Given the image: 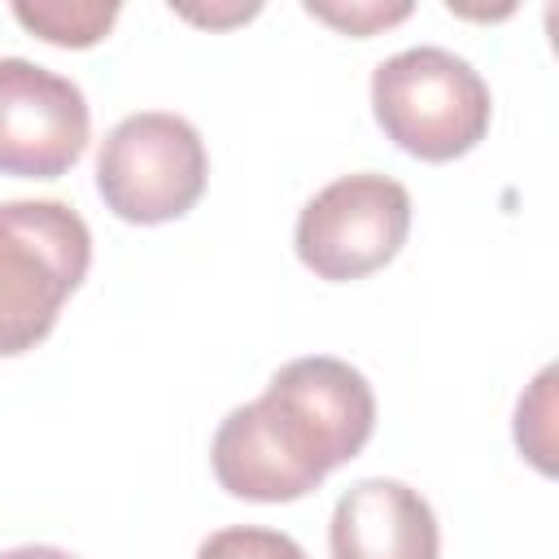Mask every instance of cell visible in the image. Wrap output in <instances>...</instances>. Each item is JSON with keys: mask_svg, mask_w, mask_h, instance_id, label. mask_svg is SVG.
<instances>
[{"mask_svg": "<svg viewBox=\"0 0 559 559\" xmlns=\"http://www.w3.org/2000/svg\"><path fill=\"white\" fill-rule=\"evenodd\" d=\"M92 266V231L61 201L0 205V358L35 349Z\"/></svg>", "mask_w": 559, "mask_h": 559, "instance_id": "6da1fadb", "label": "cell"}, {"mask_svg": "<svg viewBox=\"0 0 559 559\" xmlns=\"http://www.w3.org/2000/svg\"><path fill=\"white\" fill-rule=\"evenodd\" d=\"M371 109L402 153L419 162H454L485 140L493 100L463 57L419 44L376 66Z\"/></svg>", "mask_w": 559, "mask_h": 559, "instance_id": "7a4b0ae2", "label": "cell"}, {"mask_svg": "<svg viewBox=\"0 0 559 559\" xmlns=\"http://www.w3.org/2000/svg\"><path fill=\"white\" fill-rule=\"evenodd\" d=\"M253 406L284 459L310 480L349 463L376 428V393L367 376L328 354L284 362Z\"/></svg>", "mask_w": 559, "mask_h": 559, "instance_id": "3957f363", "label": "cell"}, {"mask_svg": "<svg viewBox=\"0 0 559 559\" xmlns=\"http://www.w3.org/2000/svg\"><path fill=\"white\" fill-rule=\"evenodd\" d=\"M210 157L197 127L179 114L144 109L122 118L96 157V188L122 223L183 218L205 192Z\"/></svg>", "mask_w": 559, "mask_h": 559, "instance_id": "277c9868", "label": "cell"}, {"mask_svg": "<svg viewBox=\"0 0 559 559\" xmlns=\"http://www.w3.org/2000/svg\"><path fill=\"white\" fill-rule=\"evenodd\" d=\"M411 231V192L389 175H345L297 218V258L332 284L362 280L397 258Z\"/></svg>", "mask_w": 559, "mask_h": 559, "instance_id": "5b68a950", "label": "cell"}, {"mask_svg": "<svg viewBox=\"0 0 559 559\" xmlns=\"http://www.w3.org/2000/svg\"><path fill=\"white\" fill-rule=\"evenodd\" d=\"M92 114L66 74L0 57V175L57 179L87 148Z\"/></svg>", "mask_w": 559, "mask_h": 559, "instance_id": "8992f818", "label": "cell"}, {"mask_svg": "<svg viewBox=\"0 0 559 559\" xmlns=\"http://www.w3.org/2000/svg\"><path fill=\"white\" fill-rule=\"evenodd\" d=\"M328 546L332 559H437L441 528L419 489L371 476L336 498Z\"/></svg>", "mask_w": 559, "mask_h": 559, "instance_id": "52a82bcc", "label": "cell"}, {"mask_svg": "<svg viewBox=\"0 0 559 559\" xmlns=\"http://www.w3.org/2000/svg\"><path fill=\"white\" fill-rule=\"evenodd\" d=\"M210 463H214L218 485L245 502H297L310 489H319V480H310L306 472H297L280 454V445L271 441L253 402L236 406L218 424L214 445H210Z\"/></svg>", "mask_w": 559, "mask_h": 559, "instance_id": "ba28073f", "label": "cell"}, {"mask_svg": "<svg viewBox=\"0 0 559 559\" xmlns=\"http://www.w3.org/2000/svg\"><path fill=\"white\" fill-rule=\"evenodd\" d=\"M13 17L57 48H92L118 22V4L100 0H17Z\"/></svg>", "mask_w": 559, "mask_h": 559, "instance_id": "9c48e42d", "label": "cell"}, {"mask_svg": "<svg viewBox=\"0 0 559 559\" xmlns=\"http://www.w3.org/2000/svg\"><path fill=\"white\" fill-rule=\"evenodd\" d=\"M197 559H306V550L275 528L240 524V528H218L197 546Z\"/></svg>", "mask_w": 559, "mask_h": 559, "instance_id": "30bf717a", "label": "cell"}, {"mask_svg": "<svg viewBox=\"0 0 559 559\" xmlns=\"http://www.w3.org/2000/svg\"><path fill=\"white\" fill-rule=\"evenodd\" d=\"M550 384H555V367H546L542 376H537V384H533V393L528 397H520V411H515V441H520V450L542 467V472H550L555 463H550Z\"/></svg>", "mask_w": 559, "mask_h": 559, "instance_id": "8fae6325", "label": "cell"}, {"mask_svg": "<svg viewBox=\"0 0 559 559\" xmlns=\"http://www.w3.org/2000/svg\"><path fill=\"white\" fill-rule=\"evenodd\" d=\"M306 13L332 22L336 31H349V35H358V39H367V35H376L380 26L402 22V17L411 13V4H402V0H397V4H380V0H367V4H323V0H306Z\"/></svg>", "mask_w": 559, "mask_h": 559, "instance_id": "7c38bea8", "label": "cell"}, {"mask_svg": "<svg viewBox=\"0 0 559 559\" xmlns=\"http://www.w3.org/2000/svg\"><path fill=\"white\" fill-rule=\"evenodd\" d=\"M0 559H74V555L57 546H17V550H4Z\"/></svg>", "mask_w": 559, "mask_h": 559, "instance_id": "4fadbf2b", "label": "cell"}]
</instances>
